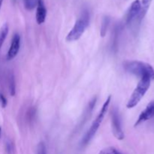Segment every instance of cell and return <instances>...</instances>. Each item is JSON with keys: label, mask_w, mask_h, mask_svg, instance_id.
Segmentation results:
<instances>
[{"label": "cell", "mask_w": 154, "mask_h": 154, "mask_svg": "<svg viewBox=\"0 0 154 154\" xmlns=\"http://www.w3.org/2000/svg\"><path fill=\"white\" fill-rule=\"evenodd\" d=\"M123 68L128 73L140 78L149 77L152 80H154V69L149 63L138 60L126 61L123 63Z\"/></svg>", "instance_id": "cell-1"}, {"label": "cell", "mask_w": 154, "mask_h": 154, "mask_svg": "<svg viewBox=\"0 0 154 154\" xmlns=\"http://www.w3.org/2000/svg\"><path fill=\"white\" fill-rule=\"evenodd\" d=\"M111 96H109L107 99L105 100V103L102 105V108H101L100 111H99V114L97 115L96 118L95 119L94 121L92 123L91 126L90 127V129H88V131L87 132V133L85 134L83 138L81 139V147H84L90 142L92 139L93 138L94 135H96V132L98 131V129H99L101 126V123L103 121V119L105 117V114H106L107 111H108V107H109L110 103H111Z\"/></svg>", "instance_id": "cell-2"}, {"label": "cell", "mask_w": 154, "mask_h": 154, "mask_svg": "<svg viewBox=\"0 0 154 154\" xmlns=\"http://www.w3.org/2000/svg\"><path fill=\"white\" fill-rule=\"evenodd\" d=\"M152 79L149 77H144L141 78L138 85L135 87L134 91L132 92L130 98L128 100L126 107L128 108H133L141 102L144 95L148 91L150 87V83Z\"/></svg>", "instance_id": "cell-3"}, {"label": "cell", "mask_w": 154, "mask_h": 154, "mask_svg": "<svg viewBox=\"0 0 154 154\" xmlns=\"http://www.w3.org/2000/svg\"><path fill=\"white\" fill-rule=\"evenodd\" d=\"M90 24V14L87 11H84L80 17L75 22L73 28L66 36L67 42H75L78 40L85 32L86 29Z\"/></svg>", "instance_id": "cell-4"}, {"label": "cell", "mask_w": 154, "mask_h": 154, "mask_svg": "<svg viewBox=\"0 0 154 154\" xmlns=\"http://www.w3.org/2000/svg\"><path fill=\"white\" fill-rule=\"evenodd\" d=\"M111 129L114 136L117 140H123L125 138L124 132L122 129L121 120H120V114L117 108H114L111 111Z\"/></svg>", "instance_id": "cell-5"}, {"label": "cell", "mask_w": 154, "mask_h": 154, "mask_svg": "<svg viewBox=\"0 0 154 154\" xmlns=\"http://www.w3.org/2000/svg\"><path fill=\"white\" fill-rule=\"evenodd\" d=\"M141 11V2L140 0H135L131 4L125 16V23L126 25L132 23L136 18H139Z\"/></svg>", "instance_id": "cell-6"}, {"label": "cell", "mask_w": 154, "mask_h": 154, "mask_svg": "<svg viewBox=\"0 0 154 154\" xmlns=\"http://www.w3.org/2000/svg\"><path fill=\"white\" fill-rule=\"evenodd\" d=\"M153 117H154V101H152V102H150V103L147 105L145 109H144V111L140 114L138 120H137V121L135 122V126L136 127V126H139L140 124L147 121V120H150V119L153 118Z\"/></svg>", "instance_id": "cell-7"}, {"label": "cell", "mask_w": 154, "mask_h": 154, "mask_svg": "<svg viewBox=\"0 0 154 154\" xmlns=\"http://www.w3.org/2000/svg\"><path fill=\"white\" fill-rule=\"evenodd\" d=\"M20 47V36L18 33H15L12 38L11 43L7 54V60H11L17 55Z\"/></svg>", "instance_id": "cell-8"}, {"label": "cell", "mask_w": 154, "mask_h": 154, "mask_svg": "<svg viewBox=\"0 0 154 154\" xmlns=\"http://www.w3.org/2000/svg\"><path fill=\"white\" fill-rule=\"evenodd\" d=\"M47 16V9L45 5L43 0H38L37 5V9H36V21L38 24L43 23L45 21Z\"/></svg>", "instance_id": "cell-9"}, {"label": "cell", "mask_w": 154, "mask_h": 154, "mask_svg": "<svg viewBox=\"0 0 154 154\" xmlns=\"http://www.w3.org/2000/svg\"><path fill=\"white\" fill-rule=\"evenodd\" d=\"M8 33V23L3 24L2 26L0 28V49L7 37Z\"/></svg>", "instance_id": "cell-10"}, {"label": "cell", "mask_w": 154, "mask_h": 154, "mask_svg": "<svg viewBox=\"0 0 154 154\" xmlns=\"http://www.w3.org/2000/svg\"><path fill=\"white\" fill-rule=\"evenodd\" d=\"M141 14H140L139 20H141V19L144 18L145 16L146 13H147V10H148L149 7H150V4L152 2V0H141Z\"/></svg>", "instance_id": "cell-11"}, {"label": "cell", "mask_w": 154, "mask_h": 154, "mask_svg": "<svg viewBox=\"0 0 154 154\" xmlns=\"http://www.w3.org/2000/svg\"><path fill=\"white\" fill-rule=\"evenodd\" d=\"M110 23V18L108 17H105L102 20V26H101V32L100 34L102 35V37H104L105 35L107 32V30H108V26Z\"/></svg>", "instance_id": "cell-12"}, {"label": "cell", "mask_w": 154, "mask_h": 154, "mask_svg": "<svg viewBox=\"0 0 154 154\" xmlns=\"http://www.w3.org/2000/svg\"><path fill=\"white\" fill-rule=\"evenodd\" d=\"M9 91H10V94L12 96H14L16 93V84H15V79L14 75H11L9 76Z\"/></svg>", "instance_id": "cell-13"}, {"label": "cell", "mask_w": 154, "mask_h": 154, "mask_svg": "<svg viewBox=\"0 0 154 154\" xmlns=\"http://www.w3.org/2000/svg\"><path fill=\"white\" fill-rule=\"evenodd\" d=\"M99 154H123V153L117 150V148L114 147H108L106 148L102 149L99 151Z\"/></svg>", "instance_id": "cell-14"}, {"label": "cell", "mask_w": 154, "mask_h": 154, "mask_svg": "<svg viewBox=\"0 0 154 154\" xmlns=\"http://www.w3.org/2000/svg\"><path fill=\"white\" fill-rule=\"evenodd\" d=\"M24 6L27 10H33L35 7H37L38 0H23Z\"/></svg>", "instance_id": "cell-15"}, {"label": "cell", "mask_w": 154, "mask_h": 154, "mask_svg": "<svg viewBox=\"0 0 154 154\" xmlns=\"http://www.w3.org/2000/svg\"><path fill=\"white\" fill-rule=\"evenodd\" d=\"M5 149L6 154H13L14 151V144L11 141L8 140L6 141Z\"/></svg>", "instance_id": "cell-16"}, {"label": "cell", "mask_w": 154, "mask_h": 154, "mask_svg": "<svg viewBox=\"0 0 154 154\" xmlns=\"http://www.w3.org/2000/svg\"><path fill=\"white\" fill-rule=\"evenodd\" d=\"M36 154H47L46 147L43 142H40L38 145Z\"/></svg>", "instance_id": "cell-17"}, {"label": "cell", "mask_w": 154, "mask_h": 154, "mask_svg": "<svg viewBox=\"0 0 154 154\" xmlns=\"http://www.w3.org/2000/svg\"><path fill=\"white\" fill-rule=\"evenodd\" d=\"M0 102H1V105L2 108H5L8 104L7 99L5 97L4 95H2V93H0Z\"/></svg>", "instance_id": "cell-18"}, {"label": "cell", "mask_w": 154, "mask_h": 154, "mask_svg": "<svg viewBox=\"0 0 154 154\" xmlns=\"http://www.w3.org/2000/svg\"><path fill=\"white\" fill-rule=\"evenodd\" d=\"M2 2H3V0H0V8H1L2 5Z\"/></svg>", "instance_id": "cell-19"}, {"label": "cell", "mask_w": 154, "mask_h": 154, "mask_svg": "<svg viewBox=\"0 0 154 154\" xmlns=\"http://www.w3.org/2000/svg\"><path fill=\"white\" fill-rule=\"evenodd\" d=\"M0 136H1V127H0Z\"/></svg>", "instance_id": "cell-20"}]
</instances>
